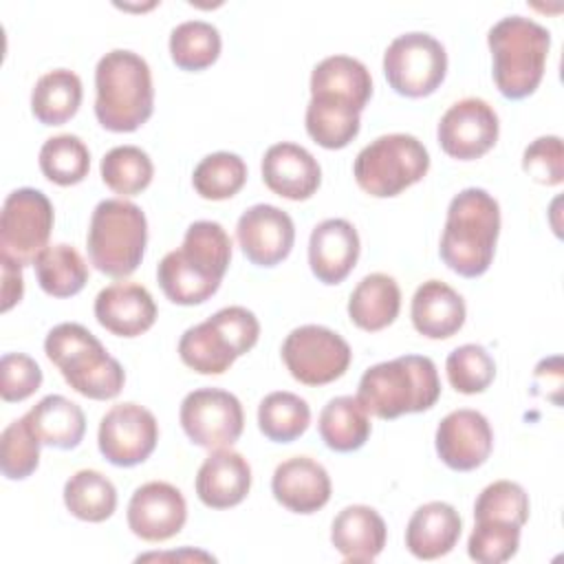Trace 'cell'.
Listing matches in <instances>:
<instances>
[{"label":"cell","instance_id":"f1b7e54d","mask_svg":"<svg viewBox=\"0 0 564 564\" xmlns=\"http://www.w3.org/2000/svg\"><path fill=\"white\" fill-rule=\"evenodd\" d=\"M401 308V289L388 273H368L352 289L348 317L361 330L375 333L390 326Z\"/></svg>","mask_w":564,"mask_h":564},{"label":"cell","instance_id":"9c48e42d","mask_svg":"<svg viewBox=\"0 0 564 564\" xmlns=\"http://www.w3.org/2000/svg\"><path fill=\"white\" fill-rule=\"evenodd\" d=\"M430 170L425 145L405 132L381 134L370 141L355 159L352 174L357 185L377 198L397 196L419 183Z\"/></svg>","mask_w":564,"mask_h":564},{"label":"cell","instance_id":"d590c367","mask_svg":"<svg viewBox=\"0 0 564 564\" xmlns=\"http://www.w3.org/2000/svg\"><path fill=\"white\" fill-rule=\"evenodd\" d=\"M359 115L361 112L348 106L311 97L304 115L306 132L317 145L326 150H339L346 148L359 134Z\"/></svg>","mask_w":564,"mask_h":564},{"label":"cell","instance_id":"9a60e30c","mask_svg":"<svg viewBox=\"0 0 564 564\" xmlns=\"http://www.w3.org/2000/svg\"><path fill=\"white\" fill-rule=\"evenodd\" d=\"M498 115L480 97H465L452 104L436 128L443 152L458 161H471L489 152L498 141Z\"/></svg>","mask_w":564,"mask_h":564},{"label":"cell","instance_id":"4fadbf2b","mask_svg":"<svg viewBox=\"0 0 564 564\" xmlns=\"http://www.w3.org/2000/svg\"><path fill=\"white\" fill-rule=\"evenodd\" d=\"M178 419L187 438L205 449L231 447L245 427L238 397L220 388H198L185 394Z\"/></svg>","mask_w":564,"mask_h":564},{"label":"cell","instance_id":"7c38bea8","mask_svg":"<svg viewBox=\"0 0 564 564\" xmlns=\"http://www.w3.org/2000/svg\"><path fill=\"white\" fill-rule=\"evenodd\" d=\"M282 359L295 381L324 386L348 370L352 350L339 333L319 324H304L282 341Z\"/></svg>","mask_w":564,"mask_h":564},{"label":"cell","instance_id":"44dd1931","mask_svg":"<svg viewBox=\"0 0 564 564\" xmlns=\"http://www.w3.org/2000/svg\"><path fill=\"white\" fill-rule=\"evenodd\" d=\"M271 491L289 511L315 513L330 500V476L317 460L293 456L275 467Z\"/></svg>","mask_w":564,"mask_h":564},{"label":"cell","instance_id":"3957f363","mask_svg":"<svg viewBox=\"0 0 564 564\" xmlns=\"http://www.w3.org/2000/svg\"><path fill=\"white\" fill-rule=\"evenodd\" d=\"M95 117L112 132H134L154 110L148 62L128 48L108 51L95 68Z\"/></svg>","mask_w":564,"mask_h":564},{"label":"cell","instance_id":"5bb4252c","mask_svg":"<svg viewBox=\"0 0 564 564\" xmlns=\"http://www.w3.org/2000/svg\"><path fill=\"white\" fill-rule=\"evenodd\" d=\"M159 423L154 414L139 403L112 405L99 423L97 443L104 458L117 467L143 463L156 447Z\"/></svg>","mask_w":564,"mask_h":564},{"label":"cell","instance_id":"7bdbcfd3","mask_svg":"<svg viewBox=\"0 0 564 564\" xmlns=\"http://www.w3.org/2000/svg\"><path fill=\"white\" fill-rule=\"evenodd\" d=\"M520 529L500 520H476L467 540V553L480 564H502L518 553Z\"/></svg>","mask_w":564,"mask_h":564},{"label":"cell","instance_id":"52a82bcc","mask_svg":"<svg viewBox=\"0 0 564 564\" xmlns=\"http://www.w3.org/2000/svg\"><path fill=\"white\" fill-rule=\"evenodd\" d=\"M148 242V220L139 205L126 198L97 203L90 216L86 249L90 264L110 275L126 278L137 271Z\"/></svg>","mask_w":564,"mask_h":564},{"label":"cell","instance_id":"4dcf8cb0","mask_svg":"<svg viewBox=\"0 0 564 564\" xmlns=\"http://www.w3.org/2000/svg\"><path fill=\"white\" fill-rule=\"evenodd\" d=\"M82 104V79L68 68L44 73L31 90V112L44 126H62Z\"/></svg>","mask_w":564,"mask_h":564},{"label":"cell","instance_id":"ba28073f","mask_svg":"<svg viewBox=\"0 0 564 564\" xmlns=\"http://www.w3.org/2000/svg\"><path fill=\"white\" fill-rule=\"evenodd\" d=\"M260 337L258 317L245 306H225L189 326L178 339L181 361L200 375H223Z\"/></svg>","mask_w":564,"mask_h":564},{"label":"cell","instance_id":"6da1fadb","mask_svg":"<svg viewBox=\"0 0 564 564\" xmlns=\"http://www.w3.org/2000/svg\"><path fill=\"white\" fill-rule=\"evenodd\" d=\"M231 262V238L216 220H196L183 245L163 256L156 280L165 297L181 306L207 302L220 286Z\"/></svg>","mask_w":564,"mask_h":564},{"label":"cell","instance_id":"bcb514c9","mask_svg":"<svg viewBox=\"0 0 564 564\" xmlns=\"http://www.w3.org/2000/svg\"><path fill=\"white\" fill-rule=\"evenodd\" d=\"M2 262V311H9L13 304L22 300L24 282H22V264H15L13 260L0 256Z\"/></svg>","mask_w":564,"mask_h":564},{"label":"cell","instance_id":"e575fe53","mask_svg":"<svg viewBox=\"0 0 564 564\" xmlns=\"http://www.w3.org/2000/svg\"><path fill=\"white\" fill-rule=\"evenodd\" d=\"M220 33L212 22L185 20L170 33L172 62L183 70H203L220 55Z\"/></svg>","mask_w":564,"mask_h":564},{"label":"cell","instance_id":"1f68e13d","mask_svg":"<svg viewBox=\"0 0 564 564\" xmlns=\"http://www.w3.org/2000/svg\"><path fill=\"white\" fill-rule=\"evenodd\" d=\"M37 282L53 297L77 295L88 282V264L70 245H51L33 262Z\"/></svg>","mask_w":564,"mask_h":564},{"label":"cell","instance_id":"d6986e66","mask_svg":"<svg viewBox=\"0 0 564 564\" xmlns=\"http://www.w3.org/2000/svg\"><path fill=\"white\" fill-rule=\"evenodd\" d=\"M262 178L264 185L289 200L311 198L319 183L322 170L317 159L302 145L282 141L273 143L262 156Z\"/></svg>","mask_w":564,"mask_h":564},{"label":"cell","instance_id":"d6a6232c","mask_svg":"<svg viewBox=\"0 0 564 564\" xmlns=\"http://www.w3.org/2000/svg\"><path fill=\"white\" fill-rule=\"evenodd\" d=\"M66 509L84 522H104L117 509V489L97 469H79L64 485Z\"/></svg>","mask_w":564,"mask_h":564},{"label":"cell","instance_id":"f35d334b","mask_svg":"<svg viewBox=\"0 0 564 564\" xmlns=\"http://www.w3.org/2000/svg\"><path fill=\"white\" fill-rule=\"evenodd\" d=\"M247 165L234 152H212L194 167L192 185L207 200H225L242 189Z\"/></svg>","mask_w":564,"mask_h":564},{"label":"cell","instance_id":"60d3db41","mask_svg":"<svg viewBox=\"0 0 564 564\" xmlns=\"http://www.w3.org/2000/svg\"><path fill=\"white\" fill-rule=\"evenodd\" d=\"M40 441L29 430L24 416L11 421L0 436V467L9 480L29 478L40 463Z\"/></svg>","mask_w":564,"mask_h":564},{"label":"cell","instance_id":"30bf717a","mask_svg":"<svg viewBox=\"0 0 564 564\" xmlns=\"http://www.w3.org/2000/svg\"><path fill=\"white\" fill-rule=\"evenodd\" d=\"M445 73V46L423 31L397 35L383 53V75L392 90L403 97H425L434 93L443 84Z\"/></svg>","mask_w":564,"mask_h":564},{"label":"cell","instance_id":"b9f144b4","mask_svg":"<svg viewBox=\"0 0 564 564\" xmlns=\"http://www.w3.org/2000/svg\"><path fill=\"white\" fill-rule=\"evenodd\" d=\"M474 520H500L522 527L529 520V496L513 480H496L478 494Z\"/></svg>","mask_w":564,"mask_h":564},{"label":"cell","instance_id":"f546056e","mask_svg":"<svg viewBox=\"0 0 564 564\" xmlns=\"http://www.w3.org/2000/svg\"><path fill=\"white\" fill-rule=\"evenodd\" d=\"M319 436L333 452H355L370 436L368 410L357 397H335L319 412Z\"/></svg>","mask_w":564,"mask_h":564},{"label":"cell","instance_id":"d4e9b609","mask_svg":"<svg viewBox=\"0 0 564 564\" xmlns=\"http://www.w3.org/2000/svg\"><path fill=\"white\" fill-rule=\"evenodd\" d=\"M414 328L430 339H447L465 324V300L447 282L427 280L414 295L410 306Z\"/></svg>","mask_w":564,"mask_h":564},{"label":"cell","instance_id":"74e56055","mask_svg":"<svg viewBox=\"0 0 564 564\" xmlns=\"http://www.w3.org/2000/svg\"><path fill=\"white\" fill-rule=\"evenodd\" d=\"M101 181L121 196H137L143 192L152 176L154 165L145 150L137 145H117L101 159Z\"/></svg>","mask_w":564,"mask_h":564},{"label":"cell","instance_id":"ac0fdd59","mask_svg":"<svg viewBox=\"0 0 564 564\" xmlns=\"http://www.w3.org/2000/svg\"><path fill=\"white\" fill-rule=\"evenodd\" d=\"M436 454L454 471L480 467L494 447V432L485 414L460 408L441 419L436 427Z\"/></svg>","mask_w":564,"mask_h":564},{"label":"cell","instance_id":"603a6c76","mask_svg":"<svg viewBox=\"0 0 564 564\" xmlns=\"http://www.w3.org/2000/svg\"><path fill=\"white\" fill-rule=\"evenodd\" d=\"M251 489V467L247 458L229 447L214 449L196 474V496L209 509L240 505Z\"/></svg>","mask_w":564,"mask_h":564},{"label":"cell","instance_id":"277c9868","mask_svg":"<svg viewBox=\"0 0 564 564\" xmlns=\"http://www.w3.org/2000/svg\"><path fill=\"white\" fill-rule=\"evenodd\" d=\"M441 397L436 366L425 355H401L370 366L357 388L361 405L379 419L430 410Z\"/></svg>","mask_w":564,"mask_h":564},{"label":"cell","instance_id":"8992f818","mask_svg":"<svg viewBox=\"0 0 564 564\" xmlns=\"http://www.w3.org/2000/svg\"><path fill=\"white\" fill-rule=\"evenodd\" d=\"M44 352L59 368L64 381L82 397L95 401L115 399L126 383L121 364L77 322L53 326L44 339Z\"/></svg>","mask_w":564,"mask_h":564},{"label":"cell","instance_id":"836d02e7","mask_svg":"<svg viewBox=\"0 0 564 564\" xmlns=\"http://www.w3.org/2000/svg\"><path fill=\"white\" fill-rule=\"evenodd\" d=\"M311 423L308 403L293 392L278 390L267 394L258 405V427L275 443H291L300 438Z\"/></svg>","mask_w":564,"mask_h":564},{"label":"cell","instance_id":"2e32d148","mask_svg":"<svg viewBox=\"0 0 564 564\" xmlns=\"http://www.w3.org/2000/svg\"><path fill=\"white\" fill-rule=\"evenodd\" d=\"M187 520L183 494L163 480H152L134 489L128 502V527L145 542L174 538Z\"/></svg>","mask_w":564,"mask_h":564},{"label":"cell","instance_id":"5b68a950","mask_svg":"<svg viewBox=\"0 0 564 564\" xmlns=\"http://www.w3.org/2000/svg\"><path fill=\"white\" fill-rule=\"evenodd\" d=\"M494 59V82L502 97L524 99L542 82L551 33L524 15L500 18L487 33Z\"/></svg>","mask_w":564,"mask_h":564},{"label":"cell","instance_id":"7402d4cb","mask_svg":"<svg viewBox=\"0 0 564 564\" xmlns=\"http://www.w3.org/2000/svg\"><path fill=\"white\" fill-rule=\"evenodd\" d=\"M97 322L119 337H137L152 328L156 304L150 291L134 282H115L95 297Z\"/></svg>","mask_w":564,"mask_h":564},{"label":"cell","instance_id":"e0dca14e","mask_svg":"<svg viewBox=\"0 0 564 564\" xmlns=\"http://www.w3.org/2000/svg\"><path fill=\"white\" fill-rule=\"evenodd\" d=\"M236 236L249 262L258 267H275L293 249L295 225L284 209L258 203L240 214Z\"/></svg>","mask_w":564,"mask_h":564},{"label":"cell","instance_id":"7a4b0ae2","mask_svg":"<svg viewBox=\"0 0 564 564\" xmlns=\"http://www.w3.org/2000/svg\"><path fill=\"white\" fill-rule=\"evenodd\" d=\"M498 234V200L482 187H465L449 200L438 247L441 260L463 278H478L494 260Z\"/></svg>","mask_w":564,"mask_h":564},{"label":"cell","instance_id":"484cf974","mask_svg":"<svg viewBox=\"0 0 564 564\" xmlns=\"http://www.w3.org/2000/svg\"><path fill=\"white\" fill-rule=\"evenodd\" d=\"M458 511L441 500L421 505L405 529V546L419 560H436L447 555L460 538Z\"/></svg>","mask_w":564,"mask_h":564},{"label":"cell","instance_id":"4316f807","mask_svg":"<svg viewBox=\"0 0 564 564\" xmlns=\"http://www.w3.org/2000/svg\"><path fill=\"white\" fill-rule=\"evenodd\" d=\"M386 522L368 505L344 507L330 524V542L346 562H372L386 546Z\"/></svg>","mask_w":564,"mask_h":564},{"label":"cell","instance_id":"f6af8a7d","mask_svg":"<svg viewBox=\"0 0 564 564\" xmlns=\"http://www.w3.org/2000/svg\"><path fill=\"white\" fill-rule=\"evenodd\" d=\"M0 394L7 403L29 399L42 383L37 361L24 352H4L0 359Z\"/></svg>","mask_w":564,"mask_h":564},{"label":"cell","instance_id":"83f0119b","mask_svg":"<svg viewBox=\"0 0 564 564\" xmlns=\"http://www.w3.org/2000/svg\"><path fill=\"white\" fill-rule=\"evenodd\" d=\"M24 421L42 445L57 449L77 447L86 432V416L82 408L62 394H46L40 399L24 414Z\"/></svg>","mask_w":564,"mask_h":564},{"label":"cell","instance_id":"8d00e7d4","mask_svg":"<svg viewBox=\"0 0 564 564\" xmlns=\"http://www.w3.org/2000/svg\"><path fill=\"white\" fill-rule=\"evenodd\" d=\"M40 170L57 185H77L90 170V152L77 134H57L40 148Z\"/></svg>","mask_w":564,"mask_h":564},{"label":"cell","instance_id":"8fae6325","mask_svg":"<svg viewBox=\"0 0 564 564\" xmlns=\"http://www.w3.org/2000/svg\"><path fill=\"white\" fill-rule=\"evenodd\" d=\"M55 223L48 196L35 187L13 189L0 216V256L15 264H33L46 249Z\"/></svg>","mask_w":564,"mask_h":564},{"label":"cell","instance_id":"ab89813d","mask_svg":"<svg viewBox=\"0 0 564 564\" xmlns=\"http://www.w3.org/2000/svg\"><path fill=\"white\" fill-rule=\"evenodd\" d=\"M449 386L463 394H478L489 388L496 377V361L480 344H463L447 355L445 361Z\"/></svg>","mask_w":564,"mask_h":564},{"label":"cell","instance_id":"ffe728a7","mask_svg":"<svg viewBox=\"0 0 564 564\" xmlns=\"http://www.w3.org/2000/svg\"><path fill=\"white\" fill-rule=\"evenodd\" d=\"M359 234L346 218H326L311 231L308 264L324 284H339L357 264Z\"/></svg>","mask_w":564,"mask_h":564},{"label":"cell","instance_id":"ee69618b","mask_svg":"<svg viewBox=\"0 0 564 564\" xmlns=\"http://www.w3.org/2000/svg\"><path fill=\"white\" fill-rule=\"evenodd\" d=\"M522 170L542 185H560L564 181L562 139L549 134L529 143L522 154Z\"/></svg>","mask_w":564,"mask_h":564},{"label":"cell","instance_id":"cb8c5ba5","mask_svg":"<svg viewBox=\"0 0 564 564\" xmlns=\"http://www.w3.org/2000/svg\"><path fill=\"white\" fill-rule=\"evenodd\" d=\"M372 95V77L364 62L350 55L324 57L311 73V97L350 106L361 112Z\"/></svg>","mask_w":564,"mask_h":564}]
</instances>
